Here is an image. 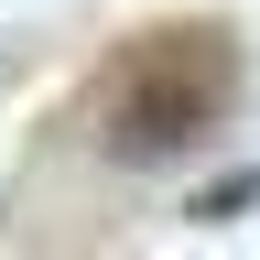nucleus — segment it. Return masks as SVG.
Instances as JSON below:
<instances>
[{
	"label": "nucleus",
	"instance_id": "obj_1",
	"mask_svg": "<svg viewBox=\"0 0 260 260\" xmlns=\"http://www.w3.org/2000/svg\"><path fill=\"white\" fill-rule=\"evenodd\" d=\"M239 87H249V54L217 11H184V22H141L119 32L109 65L87 76V119H98V152L119 174H162V162H195L239 119Z\"/></svg>",
	"mask_w": 260,
	"mask_h": 260
},
{
	"label": "nucleus",
	"instance_id": "obj_2",
	"mask_svg": "<svg viewBox=\"0 0 260 260\" xmlns=\"http://www.w3.org/2000/svg\"><path fill=\"white\" fill-rule=\"evenodd\" d=\"M239 206H260V162H228V174H217L206 195H195V206H184V217H195V228H228V217H239Z\"/></svg>",
	"mask_w": 260,
	"mask_h": 260
}]
</instances>
